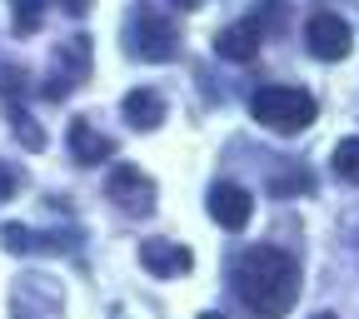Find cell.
<instances>
[{
  "mask_svg": "<svg viewBox=\"0 0 359 319\" xmlns=\"http://www.w3.org/2000/svg\"><path fill=\"white\" fill-rule=\"evenodd\" d=\"M120 115H125L135 130H155V125L165 120V95H160V90H130L125 105H120Z\"/></svg>",
  "mask_w": 359,
  "mask_h": 319,
  "instance_id": "7c38bea8",
  "label": "cell"
},
{
  "mask_svg": "<svg viewBox=\"0 0 359 319\" xmlns=\"http://www.w3.org/2000/svg\"><path fill=\"white\" fill-rule=\"evenodd\" d=\"M250 215H255V200H250V190H240L235 179H219V185L210 190V219L219 224V230H245L250 224Z\"/></svg>",
  "mask_w": 359,
  "mask_h": 319,
  "instance_id": "ba28073f",
  "label": "cell"
},
{
  "mask_svg": "<svg viewBox=\"0 0 359 319\" xmlns=\"http://www.w3.org/2000/svg\"><path fill=\"white\" fill-rule=\"evenodd\" d=\"M200 319H224V314H215V309H210V314H200Z\"/></svg>",
  "mask_w": 359,
  "mask_h": 319,
  "instance_id": "ac0fdd59",
  "label": "cell"
},
{
  "mask_svg": "<svg viewBox=\"0 0 359 319\" xmlns=\"http://www.w3.org/2000/svg\"><path fill=\"white\" fill-rule=\"evenodd\" d=\"M60 299H65L60 280H50V275H25V280L15 285V294H11V309L20 314V309L30 304V319H60Z\"/></svg>",
  "mask_w": 359,
  "mask_h": 319,
  "instance_id": "52a82bcc",
  "label": "cell"
},
{
  "mask_svg": "<svg viewBox=\"0 0 359 319\" xmlns=\"http://www.w3.org/2000/svg\"><path fill=\"white\" fill-rule=\"evenodd\" d=\"M65 140H70V160L75 165H105L110 155H115V140L110 135H100L90 120H70V130H65Z\"/></svg>",
  "mask_w": 359,
  "mask_h": 319,
  "instance_id": "30bf717a",
  "label": "cell"
},
{
  "mask_svg": "<svg viewBox=\"0 0 359 319\" xmlns=\"http://www.w3.org/2000/svg\"><path fill=\"white\" fill-rule=\"evenodd\" d=\"M259 40H264V30H259L255 20H240V25H230V30H219V35H215V50H219L224 60L245 65V60L259 55Z\"/></svg>",
  "mask_w": 359,
  "mask_h": 319,
  "instance_id": "8fae6325",
  "label": "cell"
},
{
  "mask_svg": "<svg viewBox=\"0 0 359 319\" xmlns=\"http://www.w3.org/2000/svg\"><path fill=\"white\" fill-rule=\"evenodd\" d=\"M11 6H15V15H11L15 35H35L40 30V0H11Z\"/></svg>",
  "mask_w": 359,
  "mask_h": 319,
  "instance_id": "5bb4252c",
  "label": "cell"
},
{
  "mask_svg": "<svg viewBox=\"0 0 359 319\" xmlns=\"http://www.w3.org/2000/svg\"><path fill=\"white\" fill-rule=\"evenodd\" d=\"M314 319H334V314H314Z\"/></svg>",
  "mask_w": 359,
  "mask_h": 319,
  "instance_id": "d6986e66",
  "label": "cell"
},
{
  "mask_svg": "<svg viewBox=\"0 0 359 319\" xmlns=\"http://www.w3.org/2000/svg\"><path fill=\"white\" fill-rule=\"evenodd\" d=\"M334 175L349 179V185H359V135H354V140H339V145H334Z\"/></svg>",
  "mask_w": 359,
  "mask_h": 319,
  "instance_id": "4fadbf2b",
  "label": "cell"
},
{
  "mask_svg": "<svg viewBox=\"0 0 359 319\" xmlns=\"http://www.w3.org/2000/svg\"><path fill=\"white\" fill-rule=\"evenodd\" d=\"M130 50L140 55V60H175L180 55V30L175 20H165L160 11H135L130 20Z\"/></svg>",
  "mask_w": 359,
  "mask_h": 319,
  "instance_id": "3957f363",
  "label": "cell"
},
{
  "mask_svg": "<svg viewBox=\"0 0 359 319\" xmlns=\"http://www.w3.org/2000/svg\"><path fill=\"white\" fill-rule=\"evenodd\" d=\"M304 45H309L314 60H344L349 45H354V30H349V20L334 15V11H314V15L304 20Z\"/></svg>",
  "mask_w": 359,
  "mask_h": 319,
  "instance_id": "5b68a950",
  "label": "cell"
},
{
  "mask_svg": "<svg viewBox=\"0 0 359 319\" xmlns=\"http://www.w3.org/2000/svg\"><path fill=\"white\" fill-rule=\"evenodd\" d=\"M140 264L150 269L155 280H180V275H190L195 254L185 245H175V240H145L140 245Z\"/></svg>",
  "mask_w": 359,
  "mask_h": 319,
  "instance_id": "9c48e42d",
  "label": "cell"
},
{
  "mask_svg": "<svg viewBox=\"0 0 359 319\" xmlns=\"http://www.w3.org/2000/svg\"><path fill=\"white\" fill-rule=\"evenodd\" d=\"M55 6L70 11V15H85V11H90V0H55Z\"/></svg>",
  "mask_w": 359,
  "mask_h": 319,
  "instance_id": "e0dca14e",
  "label": "cell"
},
{
  "mask_svg": "<svg viewBox=\"0 0 359 319\" xmlns=\"http://www.w3.org/2000/svg\"><path fill=\"white\" fill-rule=\"evenodd\" d=\"M105 200H115L120 215L140 219V215L155 210V179H150L140 165H115L110 179H105Z\"/></svg>",
  "mask_w": 359,
  "mask_h": 319,
  "instance_id": "277c9868",
  "label": "cell"
},
{
  "mask_svg": "<svg viewBox=\"0 0 359 319\" xmlns=\"http://www.w3.org/2000/svg\"><path fill=\"white\" fill-rule=\"evenodd\" d=\"M250 115L275 135H299L314 125V95L299 85H259L250 95Z\"/></svg>",
  "mask_w": 359,
  "mask_h": 319,
  "instance_id": "7a4b0ae2",
  "label": "cell"
},
{
  "mask_svg": "<svg viewBox=\"0 0 359 319\" xmlns=\"http://www.w3.org/2000/svg\"><path fill=\"white\" fill-rule=\"evenodd\" d=\"M85 75H90V35H75L70 45H60V50H55V70H50V85H45V95L60 100L65 90L85 85Z\"/></svg>",
  "mask_w": 359,
  "mask_h": 319,
  "instance_id": "8992f818",
  "label": "cell"
},
{
  "mask_svg": "<svg viewBox=\"0 0 359 319\" xmlns=\"http://www.w3.org/2000/svg\"><path fill=\"white\" fill-rule=\"evenodd\" d=\"M11 195H15V170L0 165V200H11Z\"/></svg>",
  "mask_w": 359,
  "mask_h": 319,
  "instance_id": "2e32d148",
  "label": "cell"
},
{
  "mask_svg": "<svg viewBox=\"0 0 359 319\" xmlns=\"http://www.w3.org/2000/svg\"><path fill=\"white\" fill-rule=\"evenodd\" d=\"M0 240H6L11 254H25V250H30V230H25V224H6V230H0Z\"/></svg>",
  "mask_w": 359,
  "mask_h": 319,
  "instance_id": "9a60e30c",
  "label": "cell"
},
{
  "mask_svg": "<svg viewBox=\"0 0 359 319\" xmlns=\"http://www.w3.org/2000/svg\"><path fill=\"white\" fill-rule=\"evenodd\" d=\"M235 290L255 319H285L299 299V264L275 245H255L235 264Z\"/></svg>",
  "mask_w": 359,
  "mask_h": 319,
  "instance_id": "6da1fadb",
  "label": "cell"
}]
</instances>
